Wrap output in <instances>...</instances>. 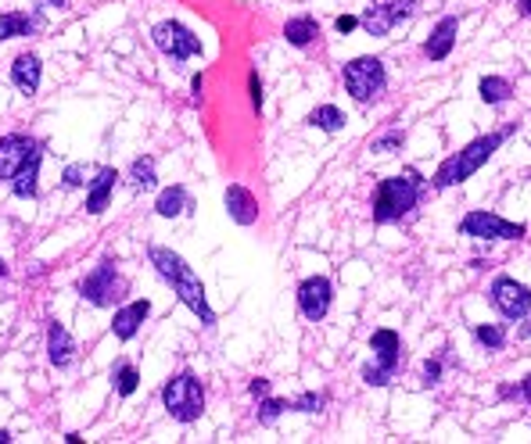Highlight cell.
<instances>
[{"label":"cell","mask_w":531,"mask_h":444,"mask_svg":"<svg viewBox=\"0 0 531 444\" xmlns=\"http://www.w3.org/2000/svg\"><path fill=\"white\" fill-rule=\"evenodd\" d=\"M151 266L158 269V277L173 287V294H177L179 301L201 319V327H212V323H216V312H212V305H209V298H205L201 279H198V273L179 258L177 251H169V247H151Z\"/></svg>","instance_id":"6da1fadb"},{"label":"cell","mask_w":531,"mask_h":444,"mask_svg":"<svg viewBox=\"0 0 531 444\" xmlns=\"http://www.w3.org/2000/svg\"><path fill=\"white\" fill-rule=\"evenodd\" d=\"M420 194H424V179H420L416 168H406V172H399V176H388V179H381V187H377V194H373L370 216H373V222L406 219L416 208Z\"/></svg>","instance_id":"7a4b0ae2"},{"label":"cell","mask_w":531,"mask_h":444,"mask_svg":"<svg viewBox=\"0 0 531 444\" xmlns=\"http://www.w3.org/2000/svg\"><path fill=\"white\" fill-rule=\"evenodd\" d=\"M510 136V129H499V133H488V136H477L471 140L460 155H453V158H445L442 168L434 172V179H431V187L434 190H449V187H456V183H464V179H471L477 168L485 166L495 151H499V144Z\"/></svg>","instance_id":"3957f363"},{"label":"cell","mask_w":531,"mask_h":444,"mask_svg":"<svg viewBox=\"0 0 531 444\" xmlns=\"http://www.w3.org/2000/svg\"><path fill=\"white\" fill-rule=\"evenodd\" d=\"M370 351H373V362L363 366V380L370 388H388L399 362H403V340L395 330H377L370 337Z\"/></svg>","instance_id":"277c9868"},{"label":"cell","mask_w":531,"mask_h":444,"mask_svg":"<svg viewBox=\"0 0 531 444\" xmlns=\"http://www.w3.org/2000/svg\"><path fill=\"white\" fill-rule=\"evenodd\" d=\"M162 405H166V412H169L173 419H179V423L201 419V412H205V390H201V380L190 377V373L173 377V380L162 388Z\"/></svg>","instance_id":"5b68a950"},{"label":"cell","mask_w":531,"mask_h":444,"mask_svg":"<svg viewBox=\"0 0 531 444\" xmlns=\"http://www.w3.org/2000/svg\"><path fill=\"white\" fill-rule=\"evenodd\" d=\"M342 76H345V90L352 94L359 105L377 101L384 94V86H388V72H384L381 57H352Z\"/></svg>","instance_id":"8992f818"},{"label":"cell","mask_w":531,"mask_h":444,"mask_svg":"<svg viewBox=\"0 0 531 444\" xmlns=\"http://www.w3.org/2000/svg\"><path fill=\"white\" fill-rule=\"evenodd\" d=\"M79 294H83V301H90L94 308H112L118 298L126 294V279L118 277L116 262L105 258L90 277L79 283Z\"/></svg>","instance_id":"52a82bcc"},{"label":"cell","mask_w":531,"mask_h":444,"mask_svg":"<svg viewBox=\"0 0 531 444\" xmlns=\"http://www.w3.org/2000/svg\"><path fill=\"white\" fill-rule=\"evenodd\" d=\"M151 40H155V47H158L162 55L173 57V61H187V57L201 55V40H198L183 22H177V18L158 22V25L151 29Z\"/></svg>","instance_id":"ba28073f"},{"label":"cell","mask_w":531,"mask_h":444,"mask_svg":"<svg viewBox=\"0 0 531 444\" xmlns=\"http://www.w3.org/2000/svg\"><path fill=\"white\" fill-rule=\"evenodd\" d=\"M416 0H377L359 15V25L366 29V36H388L403 18L414 15Z\"/></svg>","instance_id":"9c48e42d"},{"label":"cell","mask_w":531,"mask_h":444,"mask_svg":"<svg viewBox=\"0 0 531 444\" xmlns=\"http://www.w3.org/2000/svg\"><path fill=\"white\" fill-rule=\"evenodd\" d=\"M460 229L474 237V240H521L528 233V226L521 222H506L492 212H471L467 219L460 222Z\"/></svg>","instance_id":"30bf717a"},{"label":"cell","mask_w":531,"mask_h":444,"mask_svg":"<svg viewBox=\"0 0 531 444\" xmlns=\"http://www.w3.org/2000/svg\"><path fill=\"white\" fill-rule=\"evenodd\" d=\"M492 305H495L510 323H521L531 308V290L525 283H517L514 277H499L492 283Z\"/></svg>","instance_id":"8fae6325"},{"label":"cell","mask_w":531,"mask_h":444,"mask_svg":"<svg viewBox=\"0 0 531 444\" xmlns=\"http://www.w3.org/2000/svg\"><path fill=\"white\" fill-rule=\"evenodd\" d=\"M331 301H334L331 279L327 277L301 279V287H298V312H301L309 323H320V319L331 312Z\"/></svg>","instance_id":"7c38bea8"},{"label":"cell","mask_w":531,"mask_h":444,"mask_svg":"<svg viewBox=\"0 0 531 444\" xmlns=\"http://www.w3.org/2000/svg\"><path fill=\"white\" fill-rule=\"evenodd\" d=\"M33 155H40V144L22 136V133H11V136H0V179H15V172L26 166Z\"/></svg>","instance_id":"4fadbf2b"},{"label":"cell","mask_w":531,"mask_h":444,"mask_svg":"<svg viewBox=\"0 0 531 444\" xmlns=\"http://www.w3.org/2000/svg\"><path fill=\"white\" fill-rule=\"evenodd\" d=\"M151 316V301L148 298H140V301H129V305H122L116 312V319H112V333H116L118 340H133L137 330H140V323Z\"/></svg>","instance_id":"5bb4252c"},{"label":"cell","mask_w":531,"mask_h":444,"mask_svg":"<svg viewBox=\"0 0 531 444\" xmlns=\"http://www.w3.org/2000/svg\"><path fill=\"white\" fill-rule=\"evenodd\" d=\"M40 29H44V15L40 11H7V15H0V40L33 36Z\"/></svg>","instance_id":"9a60e30c"},{"label":"cell","mask_w":531,"mask_h":444,"mask_svg":"<svg viewBox=\"0 0 531 444\" xmlns=\"http://www.w3.org/2000/svg\"><path fill=\"white\" fill-rule=\"evenodd\" d=\"M40 76H44V65L36 55H18L15 65H11V83L18 86V94L33 97L40 90Z\"/></svg>","instance_id":"2e32d148"},{"label":"cell","mask_w":531,"mask_h":444,"mask_svg":"<svg viewBox=\"0 0 531 444\" xmlns=\"http://www.w3.org/2000/svg\"><path fill=\"white\" fill-rule=\"evenodd\" d=\"M456 33H460V18H453V15H445V18L438 22V29L431 33V40L424 44V55L431 57V61H445V57L453 55V44H456Z\"/></svg>","instance_id":"e0dca14e"},{"label":"cell","mask_w":531,"mask_h":444,"mask_svg":"<svg viewBox=\"0 0 531 444\" xmlns=\"http://www.w3.org/2000/svg\"><path fill=\"white\" fill-rule=\"evenodd\" d=\"M116 179H118L116 168H97V172H94L90 190H87V212H90V216H101V212L108 208V197H112V190H116Z\"/></svg>","instance_id":"ac0fdd59"},{"label":"cell","mask_w":531,"mask_h":444,"mask_svg":"<svg viewBox=\"0 0 531 444\" xmlns=\"http://www.w3.org/2000/svg\"><path fill=\"white\" fill-rule=\"evenodd\" d=\"M47 358H51V366H58V369H68V366L76 362V340H72V333L65 330L61 323H51V327H47Z\"/></svg>","instance_id":"d6986e66"},{"label":"cell","mask_w":531,"mask_h":444,"mask_svg":"<svg viewBox=\"0 0 531 444\" xmlns=\"http://www.w3.org/2000/svg\"><path fill=\"white\" fill-rule=\"evenodd\" d=\"M223 205H227V212H230V219L237 226H251V222L259 219V205H255V197H251V190H244V187H227V194H223Z\"/></svg>","instance_id":"ffe728a7"},{"label":"cell","mask_w":531,"mask_h":444,"mask_svg":"<svg viewBox=\"0 0 531 444\" xmlns=\"http://www.w3.org/2000/svg\"><path fill=\"white\" fill-rule=\"evenodd\" d=\"M40 158H44V151L40 155H33L26 166L15 172V179H11V190H15V197H22V201H33L36 197V179H40Z\"/></svg>","instance_id":"44dd1931"},{"label":"cell","mask_w":531,"mask_h":444,"mask_svg":"<svg viewBox=\"0 0 531 444\" xmlns=\"http://www.w3.org/2000/svg\"><path fill=\"white\" fill-rule=\"evenodd\" d=\"M190 208V197H187V190L183 187H169V190H162L158 194V201H155V212L162 216V219H177Z\"/></svg>","instance_id":"7402d4cb"},{"label":"cell","mask_w":531,"mask_h":444,"mask_svg":"<svg viewBox=\"0 0 531 444\" xmlns=\"http://www.w3.org/2000/svg\"><path fill=\"white\" fill-rule=\"evenodd\" d=\"M477 94H481L485 105H503V101H510L514 86H510V79H503V76H485V79L477 83Z\"/></svg>","instance_id":"603a6c76"},{"label":"cell","mask_w":531,"mask_h":444,"mask_svg":"<svg viewBox=\"0 0 531 444\" xmlns=\"http://www.w3.org/2000/svg\"><path fill=\"white\" fill-rule=\"evenodd\" d=\"M284 36H288L291 47H309V44L320 36V25H316L312 18H291L288 29H284Z\"/></svg>","instance_id":"cb8c5ba5"},{"label":"cell","mask_w":531,"mask_h":444,"mask_svg":"<svg viewBox=\"0 0 531 444\" xmlns=\"http://www.w3.org/2000/svg\"><path fill=\"white\" fill-rule=\"evenodd\" d=\"M309 122H312L316 129H323V133H338V129L345 126V115L334 108V105H323V108H316L309 115Z\"/></svg>","instance_id":"d4e9b609"},{"label":"cell","mask_w":531,"mask_h":444,"mask_svg":"<svg viewBox=\"0 0 531 444\" xmlns=\"http://www.w3.org/2000/svg\"><path fill=\"white\" fill-rule=\"evenodd\" d=\"M129 183L137 190H151L155 187V158H137L129 168Z\"/></svg>","instance_id":"484cf974"},{"label":"cell","mask_w":531,"mask_h":444,"mask_svg":"<svg viewBox=\"0 0 531 444\" xmlns=\"http://www.w3.org/2000/svg\"><path fill=\"white\" fill-rule=\"evenodd\" d=\"M474 337H477V344H485L488 351H499V348L506 344V330H503L499 323H481V327H474Z\"/></svg>","instance_id":"4316f807"},{"label":"cell","mask_w":531,"mask_h":444,"mask_svg":"<svg viewBox=\"0 0 531 444\" xmlns=\"http://www.w3.org/2000/svg\"><path fill=\"white\" fill-rule=\"evenodd\" d=\"M288 409H291V405H288L284 398H270V394H266L262 405H259V423H262V427H273Z\"/></svg>","instance_id":"83f0119b"},{"label":"cell","mask_w":531,"mask_h":444,"mask_svg":"<svg viewBox=\"0 0 531 444\" xmlns=\"http://www.w3.org/2000/svg\"><path fill=\"white\" fill-rule=\"evenodd\" d=\"M90 176H94V168L83 166V162H76V166L65 168V176H61V183L68 187V190H76V187H87L90 183Z\"/></svg>","instance_id":"f1b7e54d"},{"label":"cell","mask_w":531,"mask_h":444,"mask_svg":"<svg viewBox=\"0 0 531 444\" xmlns=\"http://www.w3.org/2000/svg\"><path fill=\"white\" fill-rule=\"evenodd\" d=\"M137 384H140L137 366H118V373H116V390L118 394H122V398H129V394L137 390Z\"/></svg>","instance_id":"f546056e"},{"label":"cell","mask_w":531,"mask_h":444,"mask_svg":"<svg viewBox=\"0 0 531 444\" xmlns=\"http://www.w3.org/2000/svg\"><path fill=\"white\" fill-rule=\"evenodd\" d=\"M399 147H403V133H399V129H392L388 136H381V140H373V144H370V151H373V155H395Z\"/></svg>","instance_id":"4dcf8cb0"},{"label":"cell","mask_w":531,"mask_h":444,"mask_svg":"<svg viewBox=\"0 0 531 444\" xmlns=\"http://www.w3.org/2000/svg\"><path fill=\"white\" fill-rule=\"evenodd\" d=\"M291 409H295V412H320V409H323V394L309 390V394H301L298 401H291Z\"/></svg>","instance_id":"1f68e13d"},{"label":"cell","mask_w":531,"mask_h":444,"mask_svg":"<svg viewBox=\"0 0 531 444\" xmlns=\"http://www.w3.org/2000/svg\"><path fill=\"white\" fill-rule=\"evenodd\" d=\"M438 377H442V362H438V358H434V362L427 358V362H424V384L431 388V384H438Z\"/></svg>","instance_id":"d6a6232c"},{"label":"cell","mask_w":531,"mask_h":444,"mask_svg":"<svg viewBox=\"0 0 531 444\" xmlns=\"http://www.w3.org/2000/svg\"><path fill=\"white\" fill-rule=\"evenodd\" d=\"M248 86H251V108H262V83H259V72L248 76Z\"/></svg>","instance_id":"836d02e7"},{"label":"cell","mask_w":531,"mask_h":444,"mask_svg":"<svg viewBox=\"0 0 531 444\" xmlns=\"http://www.w3.org/2000/svg\"><path fill=\"white\" fill-rule=\"evenodd\" d=\"M248 394H251V398H266V394H270V380H262V377L251 380V384H248Z\"/></svg>","instance_id":"e575fe53"},{"label":"cell","mask_w":531,"mask_h":444,"mask_svg":"<svg viewBox=\"0 0 531 444\" xmlns=\"http://www.w3.org/2000/svg\"><path fill=\"white\" fill-rule=\"evenodd\" d=\"M355 25H359V18H352V15H342V18L334 22V29H338V33H352Z\"/></svg>","instance_id":"d590c367"},{"label":"cell","mask_w":531,"mask_h":444,"mask_svg":"<svg viewBox=\"0 0 531 444\" xmlns=\"http://www.w3.org/2000/svg\"><path fill=\"white\" fill-rule=\"evenodd\" d=\"M201 86H205V79L201 76H194V83H190V90H194V97L201 101Z\"/></svg>","instance_id":"8d00e7d4"},{"label":"cell","mask_w":531,"mask_h":444,"mask_svg":"<svg viewBox=\"0 0 531 444\" xmlns=\"http://www.w3.org/2000/svg\"><path fill=\"white\" fill-rule=\"evenodd\" d=\"M521 394L528 398V405H531V377H525V384H521Z\"/></svg>","instance_id":"74e56055"},{"label":"cell","mask_w":531,"mask_h":444,"mask_svg":"<svg viewBox=\"0 0 531 444\" xmlns=\"http://www.w3.org/2000/svg\"><path fill=\"white\" fill-rule=\"evenodd\" d=\"M521 15H531V0H521Z\"/></svg>","instance_id":"f35d334b"},{"label":"cell","mask_w":531,"mask_h":444,"mask_svg":"<svg viewBox=\"0 0 531 444\" xmlns=\"http://www.w3.org/2000/svg\"><path fill=\"white\" fill-rule=\"evenodd\" d=\"M531 312V308H528ZM521 337H531V316H528V323H525V330H521Z\"/></svg>","instance_id":"ab89813d"},{"label":"cell","mask_w":531,"mask_h":444,"mask_svg":"<svg viewBox=\"0 0 531 444\" xmlns=\"http://www.w3.org/2000/svg\"><path fill=\"white\" fill-rule=\"evenodd\" d=\"M11 441V434H7V430H0V444H7Z\"/></svg>","instance_id":"60d3db41"},{"label":"cell","mask_w":531,"mask_h":444,"mask_svg":"<svg viewBox=\"0 0 531 444\" xmlns=\"http://www.w3.org/2000/svg\"><path fill=\"white\" fill-rule=\"evenodd\" d=\"M47 4H55V7H65V0H47Z\"/></svg>","instance_id":"b9f144b4"},{"label":"cell","mask_w":531,"mask_h":444,"mask_svg":"<svg viewBox=\"0 0 531 444\" xmlns=\"http://www.w3.org/2000/svg\"><path fill=\"white\" fill-rule=\"evenodd\" d=\"M0 277H7V266H4V262H0Z\"/></svg>","instance_id":"7bdbcfd3"}]
</instances>
